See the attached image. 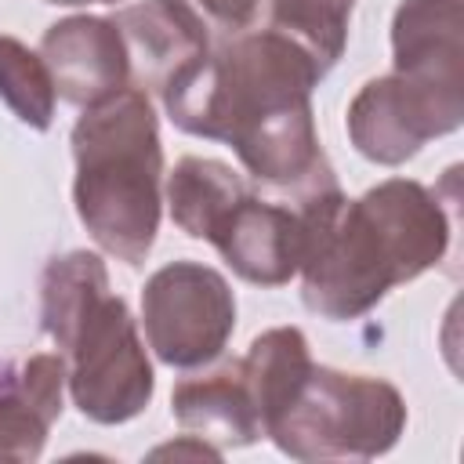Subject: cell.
Segmentation results:
<instances>
[{"instance_id": "2", "label": "cell", "mask_w": 464, "mask_h": 464, "mask_svg": "<svg viewBox=\"0 0 464 464\" xmlns=\"http://www.w3.org/2000/svg\"><path fill=\"white\" fill-rule=\"evenodd\" d=\"M301 210L308 221L301 301L330 323L366 315L388 290L435 268L450 250L446 207L413 178H388L359 199L337 185Z\"/></svg>"}, {"instance_id": "14", "label": "cell", "mask_w": 464, "mask_h": 464, "mask_svg": "<svg viewBox=\"0 0 464 464\" xmlns=\"http://www.w3.org/2000/svg\"><path fill=\"white\" fill-rule=\"evenodd\" d=\"M246 188L250 181L228 163L210 156H181L167 174V207L185 236L210 243V236Z\"/></svg>"}, {"instance_id": "5", "label": "cell", "mask_w": 464, "mask_h": 464, "mask_svg": "<svg viewBox=\"0 0 464 464\" xmlns=\"http://www.w3.org/2000/svg\"><path fill=\"white\" fill-rule=\"evenodd\" d=\"M402 431L406 399L392 381L319 362L265 424V439L294 460H373Z\"/></svg>"}, {"instance_id": "12", "label": "cell", "mask_w": 464, "mask_h": 464, "mask_svg": "<svg viewBox=\"0 0 464 464\" xmlns=\"http://www.w3.org/2000/svg\"><path fill=\"white\" fill-rule=\"evenodd\" d=\"M395 72L464 87V0H402L392 18Z\"/></svg>"}, {"instance_id": "19", "label": "cell", "mask_w": 464, "mask_h": 464, "mask_svg": "<svg viewBox=\"0 0 464 464\" xmlns=\"http://www.w3.org/2000/svg\"><path fill=\"white\" fill-rule=\"evenodd\" d=\"M44 4H54V7H87V4H116V0H44Z\"/></svg>"}, {"instance_id": "15", "label": "cell", "mask_w": 464, "mask_h": 464, "mask_svg": "<svg viewBox=\"0 0 464 464\" xmlns=\"http://www.w3.org/2000/svg\"><path fill=\"white\" fill-rule=\"evenodd\" d=\"M246 388L254 395V406L261 413V428L268 424V417L290 399V392L301 384V377L312 366V352H308V337L297 326H276L265 330L250 341L246 355L239 359Z\"/></svg>"}, {"instance_id": "8", "label": "cell", "mask_w": 464, "mask_h": 464, "mask_svg": "<svg viewBox=\"0 0 464 464\" xmlns=\"http://www.w3.org/2000/svg\"><path fill=\"white\" fill-rule=\"evenodd\" d=\"M210 246L239 279L254 286H283L304 265L308 221L301 207L276 199L250 181L210 236Z\"/></svg>"}, {"instance_id": "13", "label": "cell", "mask_w": 464, "mask_h": 464, "mask_svg": "<svg viewBox=\"0 0 464 464\" xmlns=\"http://www.w3.org/2000/svg\"><path fill=\"white\" fill-rule=\"evenodd\" d=\"M65 359L36 352L0 377V460H36L51 424L62 417Z\"/></svg>"}, {"instance_id": "10", "label": "cell", "mask_w": 464, "mask_h": 464, "mask_svg": "<svg viewBox=\"0 0 464 464\" xmlns=\"http://www.w3.org/2000/svg\"><path fill=\"white\" fill-rule=\"evenodd\" d=\"M112 22L127 47L130 87L145 94H160L178 69H185L214 44L210 29L181 0H138L120 7Z\"/></svg>"}, {"instance_id": "16", "label": "cell", "mask_w": 464, "mask_h": 464, "mask_svg": "<svg viewBox=\"0 0 464 464\" xmlns=\"http://www.w3.org/2000/svg\"><path fill=\"white\" fill-rule=\"evenodd\" d=\"M355 0H265V29L294 40L323 72L337 65L348 44Z\"/></svg>"}, {"instance_id": "18", "label": "cell", "mask_w": 464, "mask_h": 464, "mask_svg": "<svg viewBox=\"0 0 464 464\" xmlns=\"http://www.w3.org/2000/svg\"><path fill=\"white\" fill-rule=\"evenodd\" d=\"M181 4L192 14H199V22L210 29V36L218 33L221 40L254 29L261 18V7H265V0H181Z\"/></svg>"}, {"instance_id": "17", "label": "cell", "mask_w": 464, "mask_h": 464, "mask_svg": "<svg viewBox=\"0 0 464 464\" xmlns=\"http://www.w3.org/2000/svg\"><path fill=\"white\" fill-rule=\"evenodd\" d=\"M0 98L33 130H47L54 120L58 91L44 54L7 33H0Z\"/></svg>"}, {"instance_id": "1", "label": "cell", "mask_w": 464, "mask_h": 464, "mask_svg": "<svg viewBox=\"0 0 464 464\" xmlns=\"http://www.w3.org/2000/svg\"><path fill=\"white\" fill-rule=\"evenodd\" d=\"M323 76L308 51L261 25L210 44L160 98L178 130L225 141L261 192L301 207L337 188L312 116Z\"/></svg>"}, {"instance_id": "6", "label": "cell", "mask_w": 464, "mask_h": 464, "mask_svg": "<svg viewBox=\"0 0 464 464\" xmlns=\"http://www.w3.org/2000/svg\"><path fill=\"white\" fill-rule=\"evenodd\" d=\"M141 326L152 355L174 370L214 362L236 330V294L203 261H170L145 279Z\"/></svg>"}, {"instance_id": "3", "label": "cell", "mask_w": 464, "mask_h": 464, "mask_svg": "<svg viewBox=\"0 0 464 464\" xmlns=\"http://www.w3.org/2000/svg\"><path fill=\"white\" fill-rule=\"evenodd\" d=\"M40 326L65 359L72 406L94 424L134 420L156 392V373L138 323L120 294L109 290L105 261L69 250L44 268Z\"/></svg>"}, {"instance_id": "4", "label": "cell", "mask_w": 464, "mask_h": 464, "mask_svg": "<svg viewBox=\"0 0 464 464\" xmlns=\"http://www.w3.org/2000/svg\"><path fill=\"white\" fill-rule=\"evenodd\" d=\"M72 203L91 239L127 268H141L163 214V145L152 102L138 87L87 105L72 127Z\"/></svg>"}, {"instance_id": "11", "label": "cell", "mask_w": 464, "mask_h": 464, "mask_svg": "<svg viewBox=\"0 0 464 464\" xmlns=\"http://www.w3.org/2000/svg\"><path fill=\"white\" fill-rule=\"evenodd\" d=\"M170 413L185 428V435H196L221 453L265 439L261 413L254 406L239 359L181 377L170 392Z\"/></svg>"}, {"instance_id": "9", "label": "cell", "mask_w": 464, "mask_h": 464, "mask_svg": "<svg viewBox=\"0 0 464 464\" xmlns=\"http://www.w3.org/2000/svg\"><path fill=\"white\" fill-rule=\"evenodd\" d=\"M40 54L51 69L58 98H65L69 105L87 109L130 87L127 47L112 18L69 14L47 25Z\"/></svg>"}, {"instance_id": "7", "label": "cell", "mask_w": 464, "mask_h": 464, "mask_svg": "<svg viewBox=\"0 0 464 464\" xmlns=\"http://www.w3.org/2000/svg\"><path fill=\"white\" fill-rule=\"evenodd\" d=\"M464 123V87L428 83L402 72L366 80L348 105L344 127L359 156L381 167L413 160L431 138Z\"/></svg>"}]
</instances>
